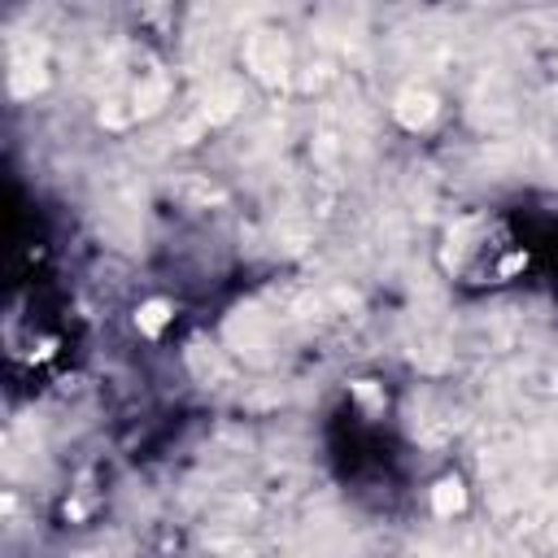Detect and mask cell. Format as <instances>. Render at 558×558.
I'll use <instances>...</instances> for the list:
<instances>
[{
	"label": "cell",
	"instance_id": "obj_4",
	"mask_svg": "<svg viewBox=\"0 0 558 558\" xmlns=\"http://www.w3.org/2000/svg\"><path fill=\"white\" fill-rule=\"evenodd\" d=\"M244 105V87L235 78H209L205 87V105H201V118L205 122H231Z\"/></svg>",
	"mask_w": 558,
	"mask_h": 558
},
{
	"label": "cell",
	"instance_id": "obj_2",
	"mask_svg": "<svg viewBox=\"0 0 558 558\" xmlns=\"http://www.w3.org/2000/svg\"><path fill=\"white\" fill-rule=\"evenodd\" d=\"M48 78V61H44V44L39 39H17L9 52V92L13 96H35Z\"/></svg>",
	"mask_w": 558,
	"mask_h": 558
},
{
	"label": "cell",
	"instance_id": "obj_1",
	"mask_svg": "<svg viewBox=\"0 0 558 558\" xmlns=\"http://www.w3.org/2000/svg\"><path fill=\"white\" fill-rule=\"evenodd\" d=\"M244 61L262 83H283L288 78V39L279 31H253L244 39Z\"/></svg>",
	"mask_w": 558,
	"mask_h": 558
},
{
	"label": "cell",
	"instance_id": "obj_7",
	"mask_svg": "<svg viewBox=\"0 0 558 558\" xmlns=\"http://www.w3.org/2000/svg\"><path fill=\"white\" fill-rule=\"evenodd\" d=\"M462 506H466V493H462L458 480H440V484L432 488V510H436L440 519H453Z\"/></svg>",
	"mask_w": 558,
	"mask_h": 558
},
{
	"label": "cell",
	"instance_id": "obj_9",
	"mask_svg": "<svg viewBox=\"0 0 558 558\" xmlns=\"http://www.w3.org/2000/svg\"><path fill=\"white\" fill-rule=\"evenodd\" d=\"M166 318H170V305H166V301H148V305H140V314H135L140 331H148V336H157V331L166 327Z\"/></svg>",
	"mask_w": 558,
	"mask_h": 558
},
{
	"label": "cell",
	"instance_id": "obj_3",
	"mask_svg": "<svg viewBox=\"0 0 558 558\" xmlns=\"http://www.w3.org/2000/svg\"><path fill=\"white\" fill-rule=\"evenodd\" d=\"M227 336H231V344L244 353V357H253V362H266L270 357V318L262 314V310H235L231 318H227Z\"/></svg>",
	"mask_w": 558,
	"mask_h": 558
},
{
	"label": "cell",
	"instance_id": "obj_5",
	"mask_svg": "<svg viewBox=\"0 0 558 558\" xmlns=\"http://www.w3.org/2000/svg\"><path fill=\"white\" fill-rule=\"evenodd\" d=\"M392 113H397L401 126L423 131V126H432V118H436V96H432L427 87H405V92H397Z\"/></svg>",
	"mask_w": 558,
	"mask_h": 558
},
{
	"label": "cell",
	"instance_id": "obj_6",
	"mask_svg": "<svg viewBox=\"0 0 558 558\" xmlns=\"http://www.w3.org/2000/svg\"><path fill=\"white\" fill-rule=\"evenodd\" d=\"M166 92H170V83H166V74L161 70H144L140 74V83H135V113H153V109H161L166 105Z\"/></svg>",
	"mask_w": 558,
	"mask_h": 558
},
{
	"label": "cell",
	"instance_id": "obj_8",
	"mask_svg": "<svg viewBox=\"0 0 558 558\" xmlns=\"http://www.w3.org/2000/svg\"><path fill=\"white\" fill-rule=\"evenodd\" d=\"M192 371L209 384V379H227V366L218 362V353H205V344H192Z\"/></svg>",
	"mask_w": 558,
	"mask_h": 558
}]
</instances>
